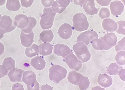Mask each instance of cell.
I'll return each mask as SVG.
<instances>
[{
    "label": "cell",
    "mask_w": 125,
    "mask_h": 90,
    "mask_svg": "<svg viewBox=\"0 0 125 90\" xmlns=\"http://www.w3.org/2000/svg\"><path fill=\"white\" fill-rule=\"evenodd\" d=\"M56 14L51 7L44 8L43 13L40 22V26L42 29H47L52 28Z\"/></svg>",
    "instance_id": "obj_1"
},
{
    "label": "cell",
    "mask_w": 125,
    "mask_h": 90,
    "mask_svg": "<svg viewBox=\"0 0 125 90\" xmlns=\"http://www.w3.org/2000/svg\"><path fill=\"white\" fill-rule=\"evenodd\" d=\"M67 70L63 67L58 65H54L49 69V77L51 81L58 83L66 77Z\"/></svg>",
    "instance_id": "obj_2"
},
{
    "label": "cell",
    "mask_w": 125,
    "mask_h": 90,
    "mask_svg": "<svg viewBox=\"0 0 125 90\" xmlns=\"http://www.w3.org/2000/svg\"><path fill=\"white\" fill-rule=\"evenodd\" d=\"M73 49L77 57L82 63L88 62L90 59L91 54L85 44L81 42H77L74 45Z\"/></svg>",
    "instance_id": "obj_3"
},
{
    "label": "cell",
    "mask_w": 125,
    "mask_h": 90,
    "mask_svg": "<svg viewBox=\"0 0 125 90\" xmlns=\"http://www.w3.org/2000/svg\"><path fill=\"white\" fill-rule=\"evenodd\" d=\"M73 28L77 32L88 30L89 24L86 16L83 13L76 14L73 16Z\"/></svg>",
    "instance_id": "obj_4"
},
{
    "label": "cell",
    "mask_w": 125,
    "mask_h": 90,
    "mask_svg": "<svg viewBox=\"0 0 125 90\" xmlns=\"http://www.w3.org/2000/svg\"><path fill=\"white\" fill-rule=\"evenodd\" d=\"M14 21L10 17L4 15L2 17L0 21V33L4 34L13 31L16 28Z\"/></svg>",
    "instance_id": "obj_5"
},
{
    "label": "cell",
    "mask_w": 125,
    "mask_h": 90,
    "mask_svg": "<svg viewBox=\"0 0 125 90\" xmlns=\"http://www.w3.org/2000/svg\"><path fill=\"white\" fill-rule=\"evenodd\" d=\"M64 59L66 63L72 70L77 71L81 69L82 62L73 53L69 54Z\"/></svg>",
    "instance_id": "obj_6"
},
{
    "label": "cell",
    "mask_w": 125,
    "mask_h": 90,
    "mask_svg": "<svg viewBox=\"0 0 125 90\" xmlns=\"http://www.w3.org/2000/svg\"><path fill=\"white\" fill-rule=\"evenodd\" d=\"M96 38H98L97 32L88 30L80 33L77 38V41L83 43L87 46L92 40Z\"/></svg>",
    "instance_id": "obj_7"
},
{
    "label": "cell",
    "mask_w": 125,
    "mask_h": 90,
    "mask_svg": "<svg viewBox=\"0 0 125 90\" xmlns=\"http://www.w3.org/2000/svg\"><path fill=\"white\" fill-rule=\"evenodd\" d=\"M54 53L57 56H62L63 58L73 53L72 50L67 45L61 44L54 45Z\"/></svg>",
    "instance_id": "obj_8"
},
{
    "label": "cell",
    "mask_w": 125,
    "mask_h": 90,
    "mask_svg": "<svg viewBox=\"0 0 125 90\" xmlns=\"http://www.w3.org/2000/svg\"><path fill=\"white\" fill-rule=\"evenodd\" d=\"M73 30V27L70 25L65 23L61 25L59 28L58 33L61 38L67 40L70 38Z\"/></svg>",
    "instance_id": "obj_9"
},
{
    "label": "cell",
    "mask_w": 125,
    "mask_h": 90,
    "mask_svg": "<svg viewBox=\"0 0 125 90\" xmlns=\"http://www.w3.org/2000/svg\"><path fill=\"white\" fill-rule=\"evenodd\" d=\"M34 33L33 31L29 33H26L21 31L20 35L21 43L24 46L29 47L34 42Z\"/></svg>",
    "instance_id": "obj_10"
},
{
    "label": "cell",
    "mask_w": 125,
    "mask_h": 90,
    "mask_svg": "<svg viewBox=\"0 0 125 90\" xmlns=\"http://www.w3.org/2000/svg\"><path fill=\"white\" fill-rule=\"evenodd\" d=\"M24 72L22 70L14 68L10 71L8 75L10 80L12 82H18L22 81V76Z\"/></svg>",
    "instance_id": "obj_11"
},
{
    "label": "cell",
    "mask_w": 125,
    "mask_h": 90,
    "mask_svg": "<svg viewBox=\"0 0 125 90\" xmlns=\"http://www.w3.org/2000/svg\"><path fill=\"white\" fill-rule=\"evenodd\" d=\"M14 23L18 28L21 29L26 28L29 23L28 17L24 14H19L14 18Z\"/></svg>",
    "instance_id": "obj_12"
},
{
    "label": "cell",
    "mask_w": 125,
    "mask_h": 90,
    "mask_svg": "<svg viewBox=\"0 0 125 90\" xmlns=\"http://www.w3.org/2000/svg\"><path fill=\"white\" fill-rule=\"evenodd\" d=\"M83 7L84 11L91 15L97 14L99 9L95 7L94 0H85Z\"/></svg>",
    "instance_id": "obj_13"
},
{
    "label": "cell",
    "mask_w": 125,
    "mask_h": 90,
    "mask_svg": "<svg viewBox=\"0 0 125 90\" xmlns=\"http://www.w3.org/2000/svg\"><path fill=\"white\" fill-rule=\"evenodd\" d=\"M111 13L114 16H118L123 12L124 7L121 2L119 1H114L110 4V7Z\"/></svg>",
    "instance_id": "obj_14"
},
{
    "label": "cell",
    "mask_w": 125,
    "mask_h": 90,
    "mask_svg": "<svg viewBox=\"0 0 125 90\" xmlns=\"http://www.w3.org/2000/svg\"><path fill=\"white\" fill-rule=\"evenodd\" d=\"M90 42L93 48L97 51L107 50L112 48L108 46L101 38L99 39L96 38L93 39Z\"/></svg>",
    "instance_id": "obj_15"
},
{
    "label": "cell",
    "mask_w": 125,
    "mask_h": 90,
    "mask_svg": "<svg viewBox=\"0 0 125 90\" xmlns=\"http://www.w3.org/2000/svg\"><path fill=\"white\" fill-rule=\"evenodd\" d=\"M30 63L31 66L37 70H43L46 66L45 60L41 56H36L32 59Z\"/></svg>",
    "instance_id": "obj_16"
},
{
    "label": "cell",
    "mask_w": 125,
    "mask_h": 90,
    "mask_svg": "<svg viewBox=\"0 0 125 90\" xmlns=\"http://www.w3.org/2000/svg\"><path fill=\"white\" fill-rule=\"evenodd\" d=\"M102 26L104 30L109 32H115L118 27L117 23L110 18L103 20Z\"/></svg>",
    "instance_id": "obj_17"
},
{
    "label": "cell",
    "mask_w": 125,
    "mask_h": 90,
    "mask_svg": "<svg viewBox=\"0 0 125 90\" xmlns=\"http://www.w3.org/2000/svg\"><path fill=\"white\" fill-rule=\"evenodd\" d=\"M36 81V76L32 71H27L23 73L22 81L27 85H32Z\"/></svg>",
    "instance_id": "obj_18"
},
{
    "label": "cell",
    "mask_w": 125,
    "mask_h": 90,
    "mask_svg": "<svg viewBox=\"0 0 125 90\" xmlns=\"http://www.w3.org/2000/svg\"><path fill=\"white\" fill-rule=\"evenodd\" d=\"M99 84L104 88L108 87L113 83V80L111 76L106 74L100 75L97 79Z\"/></svg>",
    "instance_id": "obj_19"
},
{
    "label": "cell",
    "mask_w": 125,
    "mask_h": 90,
    "mask_svg": "<svg viewBox=\"0 0 125 90\" xmlns=\"http://www.w3.org/2000/svg\"><path fill=\"white\" fill-rule=\"evenodd\" d=\"M101 38L108 46L112 48L116 44L118 40L117 36L113 33H107Z\"/></svg>",
    "instance_id": "obj_20"
},
{
    "label": "cell",
    "mask_w": 125,
    "mask_h": 90,
    "mask_svg": "<svg viewBox=\"0 0 125 90\" xmlns=\"http://www.w3.org/2000/svg\"><path fill=\"white\" fill-rule=\"evenodd\" d=\"M40 55L46 56L51 55L52 52L53 45L49 43H42L39 46Z\"/></svg>",
    "instance_id": "obj_21"
},
{
    "label": "cell",
    "mask_w": 125,
    "mask_h": 90,
    "mask_svg": "<svg viewBox=\"0 0 125 90\" xmlns=\"http://www.w3.org/2000/svg\"><path fill=\"white\" fill-rule=\"evenodd\" d=\"M40 39L44 43H50L54 38V34L51 30H44L40 33Z\"/></svg>",
    "instance_id": "obj_22"
},
{
    "label": "cell",
    "mask_w": 125,
    "mask_h": 90,
    "mask_svg": "<svg viewBox=\"0 0 125 90\" xmlns=\"http://www.w3.org/2000/svg\"><path fill=\"white\" fill-rule=\"evenodd\" d=\"M6 7L9 11L16 12L20 9L21 5L19 0H7Z\"/></svg>",
    "instance_id": "obj_23"
},
{
    "label": "cell",
    "mask_w": 125,
    "mask_h": 90,
    "mask_svg": "<svg viewBox=\"0 0 125 90\" xmlns=\"http://www.w3.org/2000/svg\"><path fill=\"white\" fill-rule=\"evenodd\" d=\"M83 76L75 71L70 72L68 76V80L72 84L77 85L80 79Z\"/></svg>",
    "instance_id": "obj_24"
},
{
    "label": "cell",
    "mask_w": 125,
    "mask_h": 90,
    "mask_svg": "<svg viewBox=\"0 0 125 90\" xmlns=\"http://www.w3.org/2000/svg\"><path fill=\"white\" fill-rule=\"evenodd\" d=\"M39 53V46L35 44H33L28 48L25 49V54L27 57L31 58L37 55Z\"/></svg>",
    "instance_id": "obj_25"
},
{
    "label": "cell",
    "mask_w": 125,
    "mask_h": 90,
    "mask_svg": "<svg viewBox=\"0 0 125 90\" xmlns=\"http://www.w3.org/2000/svg\"><path fill=\"white\" fill-rule=\"evenodd\" d=\"M123 68L122 66H120L117 63L115 62L110 64L107 69L108 74L111 75L118 74L119 70Z\"/></svg>",
    "instance_id": "obj_26"
},
{
    "label": "cell",
    "mask_w": 125,
    "mask_h": 90,
    "mask_svg": "<svg viewBox=\"0 0 125 90\" xmlns=\"http://www.w3.org/2000/svg\"><path fill=\"white\" fill-rule=\"evenodd\" d=\"M29 19V23L28 26L26 28L22 29L23 32L26 33H30L32 31L37 24V21L35 19L31 17H28Z\"/></svg>",
    "instance_id": "obj_27"
},
{
    "label": "cell",
    "mask_w": 125,
    "mask_h": 90,
    "mask_svg": "<svg viewBox=\"0 0 125 90\" xmlns=\"http://www.w3.org/2000/svg\"><path fill=\"white\" fill-rule=\"evenodd\" d=\"M90 85V81L88 77L83 76L78 83L77 86L80 90H86L87 89Z\"/></svg>",
    "instance_id": "obj_28"
},
{
    "label": "cell",
    "mask_w": 125,
    "mask_h": 90,
    "mask_svg": "<svg viewBox=\"0 0 125 90\" xmlns=\"http://www.w3.org/2000/svg\"><path fill=\"white\" fill-rule=\"evenodd\" d=\"M2 65L9 71L15 68V62L13 59L11 57H8L4 60Z\"/></svg>",
    "instance_id": "obj_29"
},
{
    "label": "cell",
    "mask_w": 125,
    "mask_h": 90,
    "mask_svg": "<svg viewBox=\"0 0 125 90\" xmlns=\"http://www.w3.org/2000/svg\"><path fill=\"white\" fill-rule=\"evenodd\" d=\"M115 60L117 63L120 65L125 64V52L124 51H120L116 54Z\"/></svg>",
    "instance_id": "obj_30"
},
{
    "label": "cell",
    "mask_w": 125,
    "mask_h": 90,
    "mask_svg": "<svg viewBox=\"0 0 125 90\" xmlns=\"http://www.w3.org/2000/svg\"><path fill=\"white\" fill-rule=\"evenodd\" d=\"M111 13L109 10L107 8H102L99 11V15L101 19L109 18Z\"/></svg>",
    "instance_id": "obj_31"
},
{
    "label": "cell",
    "mask_w": 125,
    "mask_h": 90,
    "mask_svg": "<svg viewBox=\"0 0 125 90\" xmlns=\"http://www.w3.org/2000/svg\"><path fill=\"white\" fill-rule=\"evenodd\" d=\"M125 38L118 41L117 44L115 46V48L116 52L125 50Z\"/></svg>",
    "instance_id": "obj_32"
},
{
    "label": "cell",
    "mask_w": 125,
    "mask_h": 90,
    "mask_svg": "<svg viewBox=\"0 0 125 90\" xmlns=\"http://www.w3.org/2000/svg\"><path fill=\"white\" fill-rule=\"evenodd\" d=\"M118 24V28L116 32L119 34L125 35V22L124 21H120L117 22Z\"/></svg>",
    "instance_id": "obj_33"
},
{
    "label": "cell",
    "mask_w": 125,
    "mask_h": 90,
    "mask_svg": "<svg viewBox=\"0 0 125 90\" xmlns=\"http://www.w3.org/2000/svg\"><path fill=\"white\" fill-rule=\"evenodd\" d=\"M58 5L64 10L70 4V0H56Z\"/></svg>",
    "instance_id": "obj_34"
},
{
    "label": "cell",
    "mask_w": 125,
    "mask_h": 90,
    "mask_svg": "<svg viewBox=\"0 0 125 90\" xmlns=\"http://www.w3.org/2000/svg\"><path fill=\"white\" fill-rule=\"evenodd\" d=\"M20 1L23 7L27 8L31 7L34 0H20Z\"/></svg>",
    "instance_id": "obj_35"
},
{
    "label": "cell",
    "mask_w": 125,
    "mask_h": 90,
    "mask_svg": "<svg viewBox=\"0 0 125 90\" xmlns=\"http://www.w3.org/2000/svg\"><path fill=\"white\" fill-rule=\"evenodd\" d=\"M8 71L5 66L0 65V78L7 75Z\"/></svg>",
    "instance_id": "obj_36"
},
{
    "label": "cell",
    "mask_w": 125,
    "mask_h": 90,
    "mask_svg": "<svg viewBox=\"0 0 125 90\" xmlns=\"http://www.w3.org/2000/svg\"><path fill=\"white\" fill-rule=\"evenodd\" d=\"M97 3L102 6H109L112 0H96Z\"/></svg>",
    "instance_id": "obj_37"
},
{
    "label": "cell",
    "mask_w": 125,
    "mask_h": 90,
    "mask_svg": "<svg viewBox=\"0 0 125 90\" xmlns=\"http://www.w3.org/2000/svg\"><path fill=\"white\" fill-rule=\"evenodd\" d=\"M41 3L44 7H48L52 6L54 0H41Z\"/></svg>",
    "instance_id": "obj_38"
},
{
    "label": "cell",
    "mask_w": 125,
    "mask_h": 90,
    "mask_svg": "<svg viewBox=\"0 0 125 90\" xmlns=\"http://www.w3.org/2000/svg\"><path fill=\"white\" fill-rule=\"evenodd\" d=\"M28 90H39L40 89L39 84L37 81L33 84L30 85H27Z\"/></svg>",
    "instance_id": "obj_39"
},
{
    "label": "cell",
    "mask_w": 125,
    "mask_h": 90,
    "mask_svg": "<svg viewBox=\"0 0 125 90\" xmlns=\"http://www.w3.org/2000/svg\"><path fill=\"white\" fill-rule=\"evenodd\" d=\"M12 90H24L23 85L20 83H17L13 85Z\"/></svg>",
    "instance_id": "obj_40"
},
{
    "label": "cell",
    "mask_w": 125,
    "mask_h": 90,
    "mask_svg": "<svg viewBox=\"0 0 125 90\" xmlns=\"http://www.w3.org/2000/svg\"><path fill=\"white\" fill-rule=\"evenodd\" d=\"M125 69H121L118 72V74L120 78L123 81H125Z\"/></svg>",
    "instance_id": "obj_41"
},
{
    "label": "cell",
    "mask_w": 125,
    "mask_h": 90,
    "mask_svg": "<svg viewBox=\"0 0 125 90\" xmlns=\"http://www.w3.org/2000/svg\"><path fill=\"white\" fill-rule=\"evenodd\" d=\"M74 3L75 5L80 6L83 5L85 0H73Z\"/></svg>",
    "instance_id": "obj_42"
},
{
    "label": "cell",
    "mask_w": 125,
    "mask_h": 90,
    "mask_svg": "<svg viewBox=\"0 0 125 90\" xmlns=\"http://www.w3.org/2000/svg\"><path fill=\"white\" fill-rule=\"evenodd\" d=\"M40 90H52V89L50 85H43L40 88Z\"/></svg>",
    "instance_id": "obj_43"
},
{
    "label": "cell",
    "mask_w": 125,
    "mask_h": 90,
    "mask_svg": "<svg viewBox=\"0 0 125 90\" xmlns=\"http://www.w3.org/2000/svg\"><path fill=\"white\" fill-rule=\"evenodd\" d=\"M5 51V46L3 44L0 42V56L4 53Z\"/></svg>",
    "instance_id": "obj_44"
},
{
    "label": "cell",
    "mask_w": 125,
    "mask_h": 90,
    "mask_svg": "<svg viewBox=\"0 0 125 90\" xmlns=\"http://www.w3.org/2000/svg\"><path fill=\"white\" fill-rule=\"evenodd\" d=\"M5 3L6 0H0V7L4 5Z\"/></svg>",
    "instance_id": "obj_45"
},
{
    "label": "cell",
    "mask_w": 125,
    "mask_h": 90,
    "mask_svg": "<svg viewBox=\"0 0 125 90\" xmlns=\"http://www.w3.org/2000/svg\"><path fill=\"white\" fill-rule=\"evenodd\" d=\"M4 35L0 34V40L3 38L4 37Z\"/></svg>",
    "instance_id": "obj_46"
},
{
    "label": "cell",
    "mask_w": 125,
    "mask_h": 90,
    "mask_svg": "<svg viewBox=\"0 0 125 90\" xmlns=\"http://www.w3.org/2000/svg\"><path fill=\"white\" fill-rule=\"evenodd\" d=\"M122 2L124 4V5H125V0H121Z\"/></svg>",
    "instance_id": "obj_47"
},
{
    "label": "cell",
    "mask_w": 125,
    "mask_h": 90,
    "mask_svg": "<svg viewBox=\"0 0 125 90\" xmlns=\"http://www.w3.org/2000/svg\"><path fill=\"white\" fill-rule=\"evenodd\" d=\"M1 18V14H0V21Z\"/></svg>",
    "instance_id": "obj_48"
},
{
    "label": "cell",
    "mask_w": 125,
    "mask_h": 90,
    "mask_svg": "<svg viewBox=\"0 0 125 90\" xmlns=\"http://www.w3.org/2000/svg\"><path fill=\"white\" fill-rule=\"evenodd\" d=\"M0 88H1L0 82Z\"/></svg>",
    "instance_id": "obj_49"
}]
</instances>
